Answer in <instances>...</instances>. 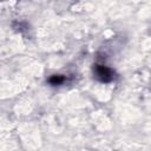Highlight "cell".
Returning <instances> with one entry per match:
<instances>
[{
	"mask_svg": "<svg viewBox=\"0 0 151 151\" xmlns=\"http://www.w3.org/2000/svg\"><path fill=\"white\" fill-rule=\"evenodd\" d=\"M97 76L98 77H101V80L103 81H107V80H110V78H107V76H111V72L106 67L99 66V67H97Z\"/></svg>",
	"mask_w": 151,
	"mask_h": 151,
	"instance_id": "obj_1",
	"label": "cell"
}]
</instances>
